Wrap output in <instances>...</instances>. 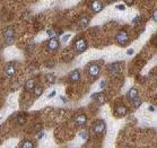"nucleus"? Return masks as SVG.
Returning a JSON list of instances; mask_svg holds the SVG:
<instances>
[{"label":"nucleus","instance_id":"32","mask_svg":"<svg viewBox=\"0 0 157 148\" xmlns=\"http://www.w3.org/2000/svg\"><path fill=\"white\" fill-rule=\"evenodd\" d=\"M46 33H48V34H49V35H51V36H52V34H53V32H52V31H46Z\"/></svg>","mask_w":157,"mask_h":148},{"label":"nucleus","instance_id":"11","mask_svg":"<svg viewBox=\"0 0 157 148\" xmlns=\"http://www.w3.org/2000/svg\"><path fill=\"white\" fill-rule=\"evenodd\" d=\"M91 97H92L93 100H95L96 102H98L99 104H103V103L105 102V100H106L104 93H96V94H93Z\"/></svg>","mask_w":157,"mask_h":148},{"label":"nucleus","instance_id":"12","mask_svg":"<svg viewBox=\"0 0 157 148\" xmlns=\"http://www.w3.org/2000/svg\"><path fill=\"white\" fill-rule=\"evenodd\" d=\"M5 74L7 77H13L15 74H16V68L14 64H8L6 68H5Z\"/></svg>","mask_w":157,"mask_h":148},{"label":"nucleus","instance_id":"4","mask_svg":"<svg viewBox=\"0 0 157 148\" xmlns=\"http://www.w3.org/2000/svg\"><path fill=\"white\" fill-rule=\"evenodd\" d=\"M99 72H101V69H99V66L96 64V63H92L89 64L88 67V75L91 77V79H96L98 76H99Z\"/></svg>","mask_w":157,"mask_h":148},{"label":"nucleus","instance_id":"23","mask_svg":"<svg viewBox=\"0 0 157 148\" xmlns=\"http://www.w3.org/2000/svg\"><path fill=\"white\" fill-rule=\"evenodd\" d=\"M71 35L70 34H66V35H63V37H62V41L63 42H66V41H68V38L70 37Z\"/></svg>","mask_w":157,"mask_h":148},{"label":"nucleus","instance_id":"13","mask_svg":"<svg viewBox=\"0 0 157 148\" xmlns=\"http://www.w3.org/2000/svg\"><path fill=\"white\" fill-rule=\"evenodd\" d=\"M115 113H117L118 117L122 118V117H125L127 113H128V109H127L125 105H120V106H118V108L115 109Z\"/></svg>","mask_w":157,"mask_h":148},{"label":"nucleus","instance_id":"27","mask_svg":"<svg viewBox=\"0 0 157 148\" xmlns=\"http://www.w3.org/2000/svg\"><path fill=\"white\" fill-rule=\"evenodd\" d=\"M133 52H134V51H133L132 49H130V50L127 51V54H128V56H131V54H133Z\"/></svg>","mask_w":157,"mask_h":148},{"label":"nucleus","instance_id":"6","mask_svg":"<svg viewBox=\"0 0 157 148\" xmlns=\"http://www.w3.org/2000/svg\"><path fill=\"white\" fill-rule=\"evenodd\" d=\"M89 7H91V9L93 10V13L97 14V13L102 11V9L104 8V5H103V1H102V0H93V1L91 2Z\"/></svg>","mask_w":157,"mask_h":148},{"label":"nucleus","instance_id":"30","mask_svg":"<svg viewBox=\"0 0 157 148\" xmlns=\"http://www.w3.org/2000/svg\"><path fill=\"white\" fill-rule=\"evenodd\" d=\"M148 110H149V112H154V111H155V108H154L153 105H150V106L148 108Z\"/></svg>","mask_w":157,"mask_h":148},{"label":"nucleus","instance_id":"15","mask_svg":"<svg viewBox=\"0 0 157 148\" xmlns=\"http://www.w3.org/2000/svg\"><path fill=\"white\" fill-rule=\"evenodd\" d=\"M137 96H138V89L134 88V87L129 89V92H128V94H127V97H128L130 101H132V100L136 98Z\"/></svg>","mask_w":157,"mask_h":148},{"label":"nucleus","instance_id":"3","mask_svg":"<svg viewBox=\"0 0 157 148\" xmlns=\"http://www.w3.org/2000/svg\"><path fill=\"white\" fill-rule=\"evenodd\" d=\"M93 130L96 135H104L106 131V124L103 120H97L93 125Z\"/></svg>","mask_w":157,"mask_h":148},{"label":"nucleus","instance_id":"24","mask_svg":"<svg viewBox=\"0 0 157 148\" xmlns=\"http://www.w3.org/2000/svg\"><path fill=\"white\" fill-rule=\"evenodd\" d=\"M125 2H126L127 6H131L134 2V0H125Z\"/></svg>","mask_w":157,"mask_h":148},{"label":"nucleus","instance_id":"8","mask_svg":"<svg viewBox=\"0 0 157 148\" xmlns=\"http://www.w3.org/2000/svg\"><path fill=\"white\" fill-rule=\"evenodd\" d=\"M46 46H48V49H49L50 51H56V50H58V48H59V41H58V38H56V37L52 36V37L48 41Z\"/></svg>","mask_w":157,"mask_h":148},{"label":"nucleus","instance_id":"18","mask_svg":"<svg viewBox=\"0 0 157 148\" xmlns=\"http://www.w3.org/2000/svg\"><path fill=\"white\" fill-rule=\"evenodd\" d=\"M33 90H34V95H35V96H41L42 93H43V87H42V86L35 85V87H34Z\"/></svg>","mask_w":157,"mask_h":148},{"label":"nucleus","instance_id":"21","mask_svg":"<svg viewBox=\"0 0 157 148\" xmlns=\"http://www.w3.org/2000/svg\"><path fill=\"white\" fill-rule=\"evenodd\" d=\"M79 136H80V137H81L83 139H86V138L88 137V133H87L86 131H81V132L79 133Z\"/></svg>","mask_w":157,"mask_h":148},{"label":"nucleus","instance_id":"17","mask_svg":"<svg viewBox=\"0 0 157 148\" xmlns=\"http://www.w3.org/2000/svg\"><path fill=\"white\" fill-rule=\"evenodd\" d=\"M45 79H46V82H48L50 85H53V84L56 83V75H54V74H48V75L45 76Z\"/></svg>","mask_w":157,"mask_h":148},{"label":"nucleus","instance_id":"5","mask_svg":"<svg viewBox=\"0 0 157 148\" xmlns=\"http://www.w3.org/2000/svg\"><path fill=\"white\" fill-rule=\"evenodd\" d=\"M115 38H117V42L120 45H126L128 43V41H129V34L127 33L126 31H120V32H118Z\"/></svg>","mask_w":157,"mask_h":148},{"label":"nucleus","instance_id":"2","mask_svg":"<svg viewBox=\"0 0 157 148\" xmlns=\"http://www.w3.org/2000/svg\"><path fill=\"white\" fill-rule=\"evenodd\" d=\"M74 45H75V51H76L77 53H83V52H85V51L87 50V46H88L87 41H86L85 38H83V37L78 38V40L74 43Z\"/></svg>","mask_w":157,"mask_h":148},{"label":"nucleus","instance_id":"34","mask_svg":"<svg viewBox=\"0 0 157 148\" xmlns=\"http://www.w3.org/2000/svg\"><path fill=\"white\" fill-rule=\"evenodd\" d=\"M111 1H117V0H111Z\"/></svg>","mask_w":157,"mask_h":148},{"label":"nucleus","instance_id":"1","mask_svg":"<svg viewBox=\"0 0 157 148\" xmlns=\"http://www.w3.org/2000/svg\"><path fill=\"white\" fill-rule=\"evenodd\" d=\"M2 35H3V38H5L6 44L11 45V44L14 43V41H15V30H14L13 26L6 27L5 31H3V33H2Z\"/></svg>","mask_w":157,"mask_h":148},{"label":"nucleus","instance_id":"22","mask_svg":"<svg viewBox=\"0 0 157 148\" xmlns=\"http://www.w3.org/2000/svg\"><path fill=\"white\" fill-rule=\"evenodd\" d=\"M115 8L119 9V10H125V9H126V6H125V5H117Z\"/></svg>","mask_w":157,"mask_h":148},{"label":"nucleus","instance_id":"25","mask_svg":"<svg viewBox=\"0 0 157 148\" xmlns=\"http://www.w3.org/2000/svg\"><path fill=\"white\" fill-rule=\"evenodd\" d=\"M56 94H57V92H56V90H52V92L49 94V96H48V97H49V98H52V97H53Z\"/></svg>","mask_w":157,"mask_h":148},{"label":"nucleus","instance_id":"10","mask_svg":"<svg viewBox=\"0 0 157 148\" xmlns=\"http://www.w3.org/2000/svg\"><path fill=\"white\" fill-rule=\"evenodd\" d=\"M79 79H80V71L79 70L76 69L69 74V80L71 83H77V82H79Z\"/></svg>","mask_w":157,"mask_h":148},{"label":"nucleus","instance_id":"33","mask_svg":"<svg viewBox=\"0 0 157 148\" xmlns=\"http://www.w3.org/2000/svg\"><path fill=\"white\" fill-rule=\"evenodd\" d=\"M43 136H44V133H43V132H41V133H40V136H38V137H40V139H41Z\"/></svg>","mask_w":157,"mask_h":148},{"label":"nucleus","instance_id":"9","mask_svg":"<svg viewBox=\"0 0 157 148\" xmlns=\"http://www.w3.org/2000/svg\"><path fill=\"white\" fill-rule=\"evenodd\" d=\"M88 24H89V18L87 16L83 15L79 17V19H78V27L79 29H85L88 26Z\"/></svg>","mask_w":157,"mask_h":148},{"label":"nucleus","instance_id":"7","mask_svg":"<svg viewBox=\"0 0 157 148\" xmlns=\"http://www.w3.org/2000/svg\"><path fill=\"white\" fill-rule=\"evenodd\" d=\"M109 70H110V74H111L113 77H118V76L121 74V68H120V64H119L118 62H114V63L110 64Z\"/></svg>","mask_w":157,"mask_h":148},{"label":"nucleus","instance_id":"29","mask_svg":"<svg viewBox=\"0 0 157 148\" xmlns=\"http://www.w3.org/2000/svg\"><path fill=\"white\" fill-rule=\"evenodd\" d=\"M153 21H157V13L156 11L153 13Z\"/></svg>","mask_w":157,"mask_h":148},{"label":"nucleus","instance_id":"16","mask_svg":"<svg viewBox=\"0 0 157 148\" xmlns=\"http://www.w3.org/2000/svg\"><path fill=\"white\" fill-rule=\"evenodd\" d=\"M35 87V80L34 79H30V80H27L26 82V84H25V86H24V88L26 92H31L33 90Z\"/></svg>","mask_w":157,"mask_h":148},{"label":"nucleus","instance_id":"28","mask_svg":"<svg viewBox=\"0 0 157 148\" xmlns=\"http://www.w3.org/2000/svg\"><path fill=\"white\" fill-rule=\"evenodd\" d=\"M42 129V125L41 124H38V125H35V131H40Z\"/></svg>","mask_w":157,"mask_h":148},{"label":"nucleus","instance_id":"31","mask_svg":"<svg viewBox=\"0 0 157 148\" xmlns=\"http://www.w3.org/2000/svg\"><path fill=\"white\" fill-rule=\"evenodd\" d=\"M105 84H106L105 82H102L101 85H99V87H101V88H104V87H105Z\"/></svg>","mask_w":157,"mask_h":148},{"label":"nucleus","instance_id":"20","mask_svg":"<svg viewBox=\"0 0 157 148\" xmlns=\"http://www.w3.org/2000/svg\"><path fill=\"white\" fill-rule=\"evenodd\" d=\"M22 148H34V145L31 140H25L23 144H22Z\"/></svg>","mask_w":157,"mask_h":148},{"label":"nucleus","instance_id":"35","mask_svg":"<svg viewBox=\"0 0 157 148\" xmlns=\"http://www.w3.org/2000/svg\"><path fill=\"white\" fill-rule=\"evenodd\" d=\"M0 120H1V118H0Z\"/></svg>","mask_w":157,"mask_h":148},{"label":"nucleus","instance_id":"14","mask_svg":"<svg viewBox=\"0 0 157 148\" xmlns=\"http://www.w3.org/2000/svg\"><path fill=\"white\" fill-rule=\"evenodd\" d=\"M75 122H76V124H77V125L83 127V125H85V124H86V122H87V117H86V115H84V114H81V115H79V117H77V118H76Z\"/></svg>","mask_w":157,"mask_h":148},{"label":"nucleus","instance_id":"19","mask_svg":"<svg viewBox=\"0 0 157 148\" xmlns=\"http://www.w3.org/2000/svg\"><path fill=\"white\" fill-rule=\"evenodd\" d=\"M132 103H133V106L136 108V109H138L140 105H141V103H142V101H141V98L140 97H136V98H133L132 100Z\"/></svg>","mask_w":157,"mask_h":148},{"label":"nucleus","instance_id":"26","mask_svg":"<svg viewBox=\"0 0 157 148\" xmlns=\"http://www.w3.org/2000/svg\"><path fill=\"white\" fill-rule=\"evenodd\" d=\"M140 19H141V16H138V17H136V18H134L133 23H140Z\"/></svg>","mask_w":157,"mask_h":148}]
</instances>
